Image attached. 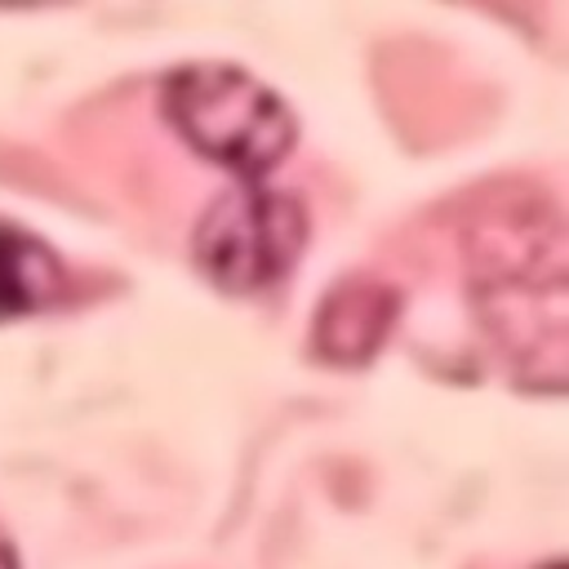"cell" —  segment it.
Masks as SVG:
<instances>
[{"instance_id":"1","label":"cell","mask_w":569,"mask_h":569,"mask_svg":"<svg viewBox=\"0 0 569 569\" xmlns=\"http://www.w3.org/2000/svg\"><path fill=\"white\" fill-rule=\"evenodd\" d=\"M160 107L191 151L231 169L240 182H262L298 138L280 93L227 62H196L164 80Z\"/></svg>"},{"instance_id":"2","label":"cell","mask_w":569,"mask_h":569,"mask_svg":"<svg viewBox=\"0 0 569 569\" xmlns=\"http://www.w3.org/2000/svg\"><path fill=\"white\" fill-rule=\"evenodd\" d=\"M307 244V209L267 182H236L196 222V267L227 293L276 284Z\"/></svg>"},{"instance_id":"3","label":"cell","mask_w":569,"mask_h":569,"mask_svg":"<svg viewBox=\"0 0 569 569\" xmlns=\"http://www.w3.org/2000/svg\"><path fill=\"white\" fill-rule=\"evenodd\" d=\"M396 325V289L369 276H347L316 307V351L329 365H365Z\"/></svg>"},{"instance_id":"4","label":"cell","mask_w":569,"mask_h":569,"mask_svg":"<svg viewBox=\"0 0 569 569\" xmlns=\"http://www.w3.org/2000/svg\"><path fill=\"white\" fill-rule=\"evenodd\" d=\"M62 293L58 258L27 231L0 222V320L44 311Z\"/></svg>"},{"instance_id":"5","label":"cell","mask_w":569,"mask_h":569,"mask_svg":"<svg viewBox=\"0 0 569 569\" xmlns=\"http://www.w3.org/2000/svg\"><path fill=\"white\" fill-rule=\"evenodd\" d=\"M0 569H13V560H9V547L0 542Z\"/></svg>"},{"instance_id":"6","label":"cell","mask_w":569,"mask_h":569,"mask_svg":"<svg viewBox=\"0 0 569 569\" xmlns=\"http://www.w3.org/2000/svg\"><path fill=\"white\" fill-rule=\"evenodd\" d=\"M547 569H565V565H560V560H556V565H547Z\"/></svg>"}]
</instances>
